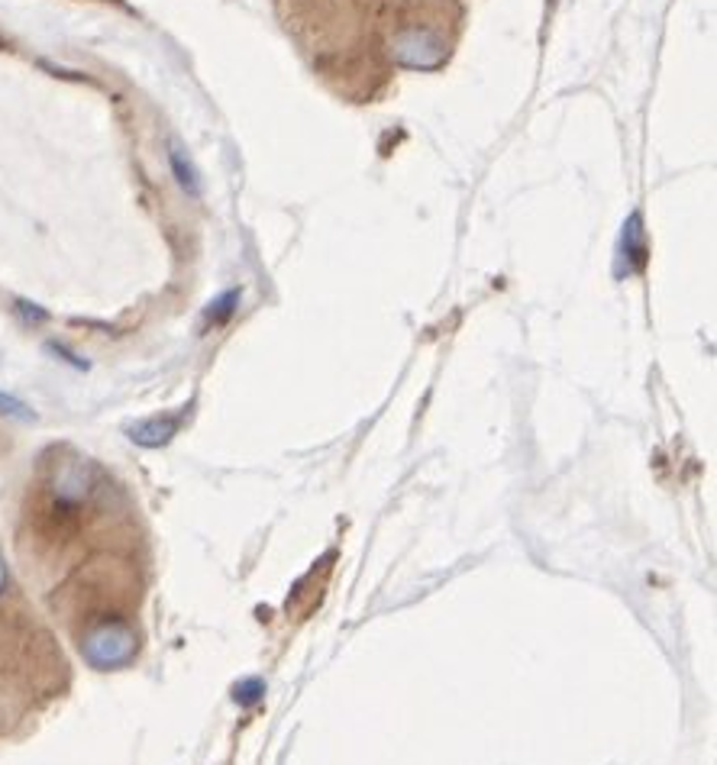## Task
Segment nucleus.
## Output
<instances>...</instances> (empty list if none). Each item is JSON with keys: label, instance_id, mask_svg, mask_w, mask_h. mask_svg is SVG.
Wrapping results in <instances>:
<instances>
[{"label": "nucleus", "instance_id": "f257e3e1", "mask_svg": "<svg viewBox=\"0 0 717 765\" xmlns=\"http://www.w3.org/2000/svg\"><path fill=\"white\" fill-rule=\"evenodd\" d=\"M136 633L129 624L123 620H101L91 624V630L81 640V655L88 659V665L94 669H120L136 655Z\"/></svg>", "mask_w": 717, "mask_h": 765}, {"label": "nucleus", "instance_id": "f03ea898", "mask_svg": "<svg viewBox=\"0 0 717 765\" xmlns=\"http://www.w3.org/2000/svg\"><path fill=\"white\" fill-rule=\"evenodd\" d=\"M391 53H395V59L411 65V68H433V65H440L443 56H446L443 43H436L430 33H418V30L401 33V36L391 43Z\"/></svg>", "mask_w": 717, "mask_h": 765}, {"label": "nucleus", "instance_id": "7ed1b4c3", "mask_svg": "<svg viewBox=\"0 0 717 765\" xmlns=\"http://www.w3.org/2000/svg\"><path fill=\"white\" fill-rule=\"evenodd\" d=\"M621 259L627 262V275H637V272H644V265H647V239H644V220H640V214H630L627 224H624Z\"/></svg>", "mask_w": 717, "mask_h": 765}, {"label": "nucleus", "instance_id": "20e7f679", "mask_svg": "<svg viewBox=\"0 0 717 765\" xmlns=\"http://www.w3.org/2000/svg\"><path fill=\"white\" fill-rule=\"evenodd\" d=\"M181 416H152L136 426H129V439L139 446H166L179 433Z\"/></svg>", "mask_w": 717, "mask_h": 765}, {"label": "nucleus", "instance_id": "39448f33", "mask_svg": "<svg viewBox=\"0 0 717 765\" xmlns=\"http://www.w3.org/2000/svg\"><path fill=\"white\" fill-rule=\"evenodd\" d=\"M169 162H172V172L179 178L181 187L191 191V194H197V191H201V181H197V172H194V165L187 162V156H184V149H181L179 142L169 146Z\"/></svg>", "mask_w": 717, "mask_h": 765}, {"label": "nucleus", "instance_id": "423d86ee", "mask_svg": "<svg viewBox=\"0 0 717 765\" xmlns=\"http://www.w3.org/2000/svg\"><path fill=\"white\" fill-rule=\"evenodd\" d=\"M0 413H3V416H20V420H33V411H30L20 398L3 395V391H0Z\"/></svg>", "mask_w": 717, "mask_h": 765}, {"label": "nucleus", "instance_id": "0eeeda50", "mask_svg": "<svg viewBox=\"0 0 717 765\" xmlns=\"http://www.w3.org/2000/svg\"><path fill=\"white\" fill-rule=\"evenodd\" d=\"M259 695H262V682H242L237 688V701H242V705H252V701H259Z\"/></svg>", "mask_w": 717, "mask_h": 765}, {"label": "nucleus", "instance_id": "6e6552de", "mask_svg": "<svg viewBox=\"0 0 717 765\" xmlns=\"http://www.w3.org/2000/svg\"><path fill=\"white\" fill-rule=\"evenodd\" d=\"M237 300H239L237 292H230V295L220 297V300L214 304L217 310H210V320H224V317H230V310H234V304H237Z\"/></svg>", "mask_w": 717, "mask_h": 765}, {"label": "nucleus", "instance_id": "1a4fd4ad", "mask_svg": "<svg viewBox=\"0 0 717 765\" xmlns=\"http://www.w3.org/2000/svg\"><path fill=\"white\" fill-rule=\"evenodd\" d=\"M3 589H7V566H3V559H0V594H3Z\"/></svg>", "mask_w": 717, "mask_h": 765}]
</instances>
